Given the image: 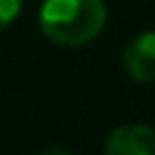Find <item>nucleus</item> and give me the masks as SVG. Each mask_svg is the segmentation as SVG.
Here are the masks:
<instances>
[{
	"label": "nucleus",
	"mask_w": 155,
	"mask_h": 155,
	"mask_svg": "<svg viewBox=\"0 0 155 155\" xmlns=\"http://www.w3.org/2000/svg\"><path fill=\"white\" fill-rule=\"evenodd\" d=\"M124 70L137 83H155V31H145L132 39L122 54Z\"/></svg>",
	"instance_id": "2"
},
{
	"label": "nucleus",
	"mask_w": 155,
	"mask_h": 155,
	"mask_svg": "<svg viewBox=\"0 0 155 155\" xmlns=\"http://www.w3.org/2000/svg\"><path fill=\"white\" fill-rule=\"evenodd\" d=\"M109 155H155V129L145 124H127L109 134Z\"/></svg>",
	"instance_id": "3"
},
{
	"label": "nucleus",
	"mask_w": 155,
	"mask_h": 155,
	"mask_svg": "<svg viewBox=\"0 0 155 155\" xmlns=\"http://www.w3.org/2000/svg\"><path fill=\"white\" fill-rule=\"evenodd\" d=\"M39 26L60 47H83L104 31L106 5L104 0H44Z\"/></svg>",
	"instance_id": "1"
},
{
	"label": "nucleus",
	"mask_w": 155,
	"mask_h": 155,
	"mask_svg": "<svg viewBox=\"0 0 155 155\" xmlns=\"http://www.w3.org/2000/svg\"><path fill=\"white\" fill-rule=\"evenodd\" d=\"M18 13H21V0H0V28L13 23Z\"/></svg>",
	"instance_id": "4"
}]
</instances>
